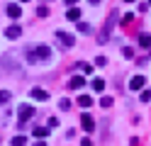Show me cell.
I'll return each mask as SVG.
<instances>
[{
	"label": "cell",
	"instance_id": "obj_1",
	"mask_svg": "<svg viewBox=\"0 0 151 146\" xmlns=\"http://www.w3.org/2000/svg\"><path fill=\"white\" fill-rule=\"evenodd\" d=\"M22 56H24L27 63H42V61H49L51 58V49L46 44H34V46H27L22 51Z\"/></svg>",
	"mask_w": 151,
	"mask_h": 146
},
{
	"label": "cell",
	"instance_id": "obj_2",
	"mask_svg": "<svg viewBox=\"0 0 151 146\" xmlns=\"http://www.w3.org/2000/svg\"><path fill=\"white\" fill-rule=\"evenodd\" d=\"M117 10H112L110 12V17H107V22H105V27L100 29V34H98V42L100 44H105V42H110V37H112V29H115V24H117Z\"/></svg>",
	"mask_w": 151,
	"mask_h": 146
},
{
	"label": "cell",
	"instance_id": "obj_3",
	"mask_svg": "<svg viewBox=\"0 0 151 146\" xmlns=\"http://www.w3.org/2000/svg\"><path fill=\"white\" fill-rule=\"evenodd\" d=\"M20 51H7L3 58H0V66L5 68V71H17L20 68Z\"/></svg>",
	"mask_w": 151,
	"mask_h": 146
},
{
	"label": "cell",
	"instance_id": "obj_4",
	"mask_svg": "<svg viewBox=\"0 0 151 146\" xmlns=\"http://www.w3.org/2000/svg\"><path fill=\"white\" fill-rule=\"evenodd\" d=\"M56 42H59L61 49H71V46L76 44V39H73V34H68V32H63V29H59V32H56Z\"/></svg>",
	"mask_w": 151,
	"mask_h": 146
},
{
	"label": "cell",
	"instance_id": "obj_5",
	"mask_svg": "<svg viewBox=\"0 0 151 146\" xmlns=\"http://www.w3.org/2000/svg\"><path fill=\"white\" fill-rule=\"evenodd\" d=\"M17 117H20L22 124L29 122L32 117H34V107H32V105H20V107H17Z\"/></svg>",
	"mask_w": 151,
	"mask_h": 146
},
{
	"label": "cell",
	"instance_id": "obj_6",
	"mask_svg": "<svg viewBox=\"0 0 151 146\" xmlns=\"http://www.w3.org/2000/svg\"><path fill=\"white\" fill-rule=\"evenodd\" d=\"M29 95L34 97V100H42V102H46V100H49V90H44V88H32V90H29Z\"/></svg>",
	"mask_w": 151,
	"mask_h": 146
},
{
	"label": "cell",
	"instance_id": "obj_7",
	"mask_svg": "<svg viewBox=\"0 0 151 146\" xmlns=\"http://www.w3.org/2000/svg\"><path fill=\"white\" fill-rule=\"evenodd\" d=\"M144 85H146V78H144V76H134V78L129 81V88H132V90H141Z\"/></svg>",
	"mask_w": 151,
	"mask_h": 146
},
{
	"label": "cell",
	"instance_id": "obj_8",
	"mask_svg": "<svg viewBox=\"0 0 151 146\" xmlns=\"http://www.w3.org/2000/svg\"><path fill=\"white\" fill-rule=\"evenodd\" d=\"M81 124H83V129H86V132H93V129H95V119H93L88 112L81 117Z\"/></svg>",
	"mask_w": 151,
	"mask_h": 146
},
{
	"label": "cell",
	"instance_id": "obj_9",
	"mask_svg": "<svg viewBox=\"0 0 151 146\" xmlns=\"http://www.w3.org/2000/svg\"><path fill=\"white\" fill-rule=\"evenodd\" d=\"M20 34H22V27H20V24H10V27L5 29V37H7V39H17Z\"/></svg>",
	"mask_w": 151,
	"mask_h": 146
},
{
	"label": "cell",
	"instance_id": "obj_10",
	"mask_svg": "<svg viewBox=\"0 0 151 146\" xmlns=\"http://www.w3.org/2000/svg\"><path fill=\"white\" fill-rule=\"evenodd\" d=\"M83 85H86V81H83V76H73L71 81H68V88H71V90H81Z\"/></svg>",
	"mask_w": 151,
	"mask_h": 146
},
{
	"label": "cell",
	"instance_id": "obj_11",
	"mask_svg": "<svg viewBox=\"0 0 151 146\" xmlns=\"http://www.w3.org/2000/svg\"><path fill=\"white\" fill-rule=\"evenodd\" d=\"M5 12H7V17L17 19V17L22 15V7H20V5H7V7H5Z\"/></svg>",
	"mask_w": 151,
	"mask_h": 146
},
{
	"label": "cell",
	"instance_id": "obj_12",
	"mask_svg": "<svg viewBox=\"0 0 151 146\" xmlns=\"http://www.w3.org/2000/svg\"><path fill=\"white\" fill-rule=\"evenodd\" d=\"M76 102H78V107H81V110H88V107L93 105V97H90V95H81Z\"/></svg>",
	"mask_w": 151,
	"mask_h": 146
},
{
	"label": "cell",
	"instance_id": "obj_13",
	"mask_svg": "<svg viewBox=\"0 0 151 146\" xmlns=\"http://www.w3.org/2000/svg\"><path fill=\"white\" fill-rule=\"evenodd\" d=\"M66 17H68L71 22H81V10L78 7H71L68 12H66Z\"/></svg>",
	"mask_w": 151,
	"mask_h": 146
},
{
	"label": "cell",
	"instance_id": "obj_14",
	"mask_svg": "<svg viewBox=\"0 0 151 146\" xmlns=\"http://www.w3.org/2000/svg\"><path fill=\"white\" fill-rule=\"evenodd\" d=\"M34 136L37 139H46L49 136V127H34Z\"/></svg>",
	"mask_w": 151,
	"mask_h": 146
},
{
	"label": "cell",
	"instance_id": "obj_15",
	"mask_svg": "<svg viewBox=\"0 0 151 146\" xmlns=\"http://www.w3.org/2000/svg\"><path fill=\"white\" fill-rule=\"evenodd\" d=\"M76 29H78V32H81V34H90V32H93V27H90L88 22H83V19H81V22H78V24H76Z\"/></svg>",
	"mask_w": 151,
	"mask_h": 146
},
{
	"label": "cell",
	"instance_id": "obj_16",
	"mask_svg": "<svg viewBox=\"0 0 151 146\" xmlns=\"http://www.w3.org/2000/svg\"><path fill=\"white\" fill-rule=\"evenodd\" d=\"M139 46H144V49H149L151 46V34H139Z\"/></svg>",
	"mask_w": 151,
	"mask_h": 146
},
{
	"label": "cell",
	"instance_id": "obj_17",
	"mask_svg": "<svg viewBox=\"0 0 151 146\" xmlns=\"http://www.w3.org/2000/svg\"><path fill=\"white\" fill-rule=\"evenodd\" d=\"M93 90L102 93V90H105V81H102V78H95V81H93Z\"/></svg>",
	"mask_w": 151,
	"mask_h": 146
},
{
	"label": "cell",
	"instance_id": "obj_18",
	"mask_svg": "<svg viewBox=\"0 0 151 146\" xmlns=\"http://www.w3.org/2000/svg\"><path fill=\"white\" fill-rule=\"evenodd\" d=\"M12 100V93L10 90H0V105H7Z\"/></svg>",
	"mask_w": 151,
	"mask_h": 146
},
{
	"label": "cell",
	"instance_id": "obj_19",
	"mask_svg": "<svg viewBox=\"0 0 151 146\" xmlns=\"http://www.w3.org/2000/svg\"><path fill=\"white\" fill-rule=\"evenodd\" d=\"M59 110L68 112V110H71V100H66V97H61V100H59Z\"/></svg>",
	"mask_w": 151,
	"mask_h": 146
},
{
	"label": "cell",
	"instance_id": "obj_20",
	"mask_svg": "<svg viewBox=\"0 0 151 146\" xmlns=\"http://www.w3.org/2000/svg\"><path fill=\"white\" fill-rule=\"evenodd\" d=\"M78 68L83 71V76H90V73H93V66H90V63H78Z\"/></svg>",
	"mask_w": 151,
	"mask_h": 146
},
{
	"label": "cell",
	"instance_id": "obj_21",
	"mask_svg": "<svg viewBox=\"0 0 151 146\" xmlns=\"http://www.w3.org/2000/svg\"><path fill=\"white\" fill-rule=\"evenodd\" d=\"M12 146H27V136H15V139H12Z\"/></svg>",
	"mask_w": 151,
	"mask_h": 146
},
{
	"label": "cell",
	"instance_id": "obj_22",
	"mask_svg": "<svg viewBox=\"0 0 151 146\" xmlns=\"http://www.w3.org/2000/svg\"><path fill=\"white\" fill-rule=\"evenodd\" d=\"M122 56L132 58V56H134V49H132V46H124V49H122Z\"/></svg>",
	"mask_w": 151,
	"mask_h": 146
},
{
	"label": "cell",
	"instance_id": "obj_23",
	"mask_svg": "<svg viewBox=\"0 0 151 146\" xmlns=\"http://www.w3.org/2000/svg\"><path fill=\"white\" fill-rule=\"evenodd\" d=\"M112 102H115V100H112V97H107V95L100 100V105H102V107H112Z\"/></svg>",
	"mask_w": 151,
	"mask_h": 146
},
{
	"label": "cell",
	"instance_id": "obj_24",
	"mask_svg": "<svg viewBox=\"0 0 151 146\" xmlns=\"http://www.w3.org/2000/svg\"><path fill=\"white\" fill-rule=\"evenodd\" d=\"M149 100H151V90H144L141 97H139V102H149Z\"/></svg>",
	"mask_w": 151,
	"mask_h": 146
},
{
	"label": "cell",
	"instance_id": "obj_25",
	"mask_svg": "<svg viewBox=\"0 0 151 146\" xmlns=\"http://www.w3.org/2000/svg\"><path fill=\"white\" fill-rule=\"evenodd\" d=\"M37 15H39V17H46V15H49V7H44V5H42L39 10H37Z\"/></svg>",
	"mask_w": 151,
	"mask_h": 146
},
{
	"label": "cell",
	"instance_id": "obj_26",
	"mask_svg": "<svg viewBox=\"0 0 151 146\" xmlns=\"http://www.w3.org/2000/svg\"><path fill=\"white\" fill-rule=\"evenodd\" d=\"M105 63H107L105 56H98V58H95V66H105Z\"/></svg>",
	"mask_w": 151,
	"mask_h": 146
},
{
	"label": "cell",
	"instance_id": "obj_27",
	"mask_svg": "<svg viewBox=\"0 0 151 146\" xmlns=\"http://www.w3.org/2000/svg\"><path fill=\"white\" fill-rule=\"evenodd\" d=\"M54 127H59V119H56V117H49V129H54Z\"/></svg>",
	"mask_w": 151,
	"mask_h": 146
},
{
	"label": "cell",
	"instance_id": "obj_28",
	"mask_svg": "<svg viewBox=\"0 0 151 146\" xmlns=\"http://www.w3.org/2000/svg\"><path fill=\"white\" fill-rule=\"evenodd\" d=\"M81 146H93V141H90V139H88V136H86V139H83V141H81Z\"/></svg>",
	"mask_w": 151,
	"mask_h": 146
},
{
	"label": "cell",
	"instance_id": "obj_29",
	"mask_svg": "<svg viewBox=\"0 0 151 146\" xmlns=\"http://www.w3.org/2000/svg\"><path fill=\"white\" fill-rule=\"evenodd\" d=\"M63 3H66V5H76V3H78V0H63Z\"/></svg>",
	"mask_w": 151,
	"mask_h": 146
},
{
	"label": "cell",
	"instance_id": "obj_30",
	"mask_svg": "<svg viewBox=\"0 0 151 146\" xmlns=\"http://www.w3.org/2000/svg\"><path fill=\"white\" fill-rule=\"evenodd\" d=\"M34 146H46V141H34Z\"/></svg>",
	"mask_w": 151,
	"mask_h": 146
},
{
	"label": "cell",
	"instance_id": "obj_31",
	"mask_svg": "<svg viewBox=\"0 0 151 146\" xmlns=\"http://www.w3.org/2000/svg\"><path fill=\"white\" fill-rule=\"evenodd\" d=\"M88 3H90V5H100V0H88Z\"/></svg>",
	"mask_w": 151,
	"mask_h": 146
},
{
	"label": "cell",
	"instance_id": "obj_32",
	"mask_svg": "<svg viewBox=\"0 0 151 146\" xmlns=\"http://www.w3.org/2000/svg\"><path fill=\"white\" fill-rule=\"evenodd\" d=\"M124 3H134V0H124Z\"/></svg>",
	"mask_w": 151,
	"mask_h": 146
},
{
	"label": "cell",
	"instance_id": "obj_33",
	"mask_svg": "<svg viewBox=\"0 0 151 146\" xmlns=\"http://www.w3.org/2000/svg\"><path fill=\"white\" fill-rule=\"evenodd\" d=\"M22 3H27V0H22Z\"/></svg>",
	"mask_w": 151,
	"mask_h": 146
},
{
	"label": "cell",
	"instance_id": "obj_34",
	"mask_svg": "<svg viewBox=\"0 0 151 146\" xmlns=\"http://www.w3.org/2000/svg\"><path fill=\"white\" fill-rule=\"evenodd\" d=\"M149 3H151V0H149Z\"/></svg>",
	"mask_w": 151,
	"mask_h": 146
}]
</instances>
